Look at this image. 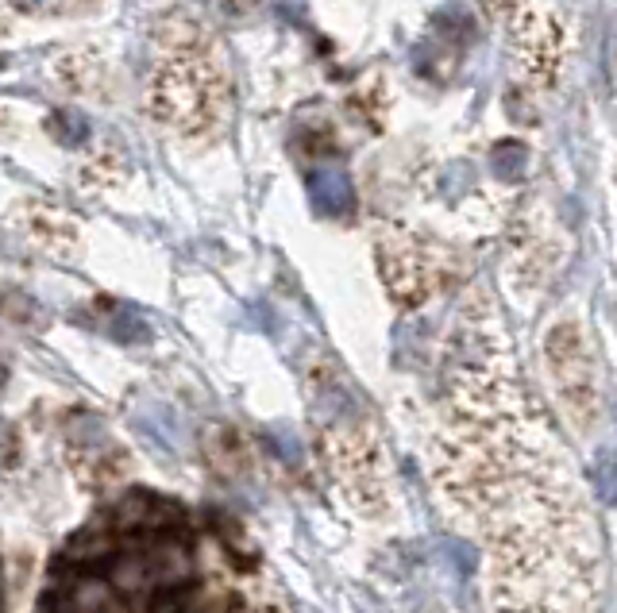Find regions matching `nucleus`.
Segmentation results:
<instances>
[{"label": "nucleus", "mask_w": 617, "mask_h": 613, "mask_svg": "<svg viewBox=\"0 0 617 613\" xmlns=\"http://www.w3.org/2000/svg\"><path fill=\"white\" fill-rule=\"evenodd\" d=\"M378 263H382V278L390 286V294L402 305H417L429 301L440 286H448L456 278V251L436 247L432 240H382L378 247Z\"/></svg>", "instance_id": "f03ea898"}, {"label": "nucleus", "mask_w": 617, "mask_h": 613, "mask_svg": "<svg viewBox=\"0 0 617 613\" xmlns=\"http://www.w3.org/2000/svg\"><path fill=\"white\" fill-rule=\"evenodd\" d=\"M598 490H602V498L617 502V459L614 455L598 459Z\"/></svg>", "instance_id": "9b49d317"}, {"label": "nucleus", "mask_w": 617, "mask_h": 613, "mask_svg": "<svg viewBox=\"0 0 617 613\" xmlns=\"http://www.w3.org/2000/svg\"><path fill=\"white\" fill-rule=\"evenodd\" d=\"M31 313H35V301L27 294H20V290H4V294H0V317L27 320Z\"/></svg>", "instance_id": "9d476101"}, {"label": "nucleus", "mask_w": 617, "mask_h": 613, "mask_svg": "<svg viewBox=\"0 0 617 613\" xmlns=\"http://www.w3.org/2000/svg\"><path fill=\"white\" fill-rule=\"evenodd\" d=\"M58 78L74 93H97V81H105V62L93 51H70L58 58Z\"/></svg>", "instance_id": "39448f33"}, {"label": "nucleus", "mask_w": 617, "mask_h": 613, "mask_svg": "<svg viewBox=\"0 0 617 613\" xmlns=\"http://www.w3.org/2000/svg\"><path fill=\"white\" fill-rule=\"evenodd\" d=\"M147 105L166 128L186 139H213L228 116V78L213 51L189 58H162L147 85Z\"/></svg>", "instance_id": "f257e3e1"}, {"label": "nucleus", "mask_w": 617, "mask_h": 613, "mask_svg": "<svg viewBox=\"0 0 617 613\" xmlns=\"http://www.w3.org/2000/svg\"><path fill=\"white\" fill-rule=\"evenodd\" d=\"M81 178H85V186H101V189L124 186L128 182V159L116 147H101L93 159L81 166Z\"/></svg>", "instance_id": "423d86ee"}, {"label": "nucleus", "mask_w": 617, "mask_h": 613, "mask_svg": "<svg viewBox=\"0 0 617 613\" xmlns=\"http://www.w3.org/2000/svg\"><path fill=\"white\" fill-rule=\"evenodd\" d=\"M8 132H16V128H12V120H8L4 112H0V135H8Z\"/></svg>", "instance_id": "ddd939ff"}, {"label": "nucleus", "mask_w": 617, "mask_h": 613, "mask_svg": "<svg viewBox=\"0 0 617 613\" xmlns=\"http://www.w3.org/2000/svg\"><path fill=\"white\" fill-rule=\"evenodd\" d=\"M47 132L62 143V147H78L89 139V120L81 112H70V108H58L51 120H47Z\"/></svg>", "instance_id": "1a4fd4ad"}, {"label": "nucleus", "mask_w": 617, "mask_h": 613, "mask_svg": "<svg viewBox=\"0 0 617 613\" xmlns=\"http://www.w3.org/2000/svg\"><path fill=\"white\" fill-rule=\"evenodd\" d=\"M4 31H8V24H4V20H0V39H4Z\"/></svg>", "instance_id": "4468645a"}, {"label": "nucleus", "mask_w": 617, "mask_h": 613, "mask_svg": "<svg viewBox=\"0 0 617 613\" xmlns=\"http://www.w3.org/2000/svg\"><path fill=\"white\" fill-rule=\"evenodd\" d=\"M27 224H31L35 240L43 243V247H51V251H66V247H74V240H78V228L66 216L47 213V209H35V213L27 216Z\"/></svg>", "instance_id": "0eeeda50"}, {"label": "nucleus", "mask_w": 617, "mask_h": 613, "mask_svg": "<svg viewBox=\"0 0 617 613\" xmlns=\"http://www.w3.org/2000/svg\"><path fill=\"white\" fill-rule=\"evenodd\" d=\"M548 363L556 371V382L564 390L567 405L579 413V417H591L594 405H598V390H594V374H591V359L583 351V340L575 332V324H560L552 336H548Z\"/></svg>", "instance_id": "7ed1b4c3"}, {"label": "nucleus", "mask_w": 617, "mask_h": 613, "mask_svg": "<svg viewBox=\"0 0 617 613\" xmlns=\"http://www.w3.org/2000/svg\"><path fill=\"white\" fill-rule=\"evenodd\" d=\"M309 197H313V209L321 216H344L355 205L351 178L340 166H317L309 174Z\"/></svg>", "instance_id": "20e7f679"}, {"label": "nucleus", "mask_w": 617, "mask_h": 613, "mask_svg": "<svg viewBox=\"0 0 617 613\" xmlns=\"http://www.w3.org/2000/svg\"><path fill=\"white\" fill-rule=\"evenodd\" d=\"M490 170L502 178V182H521L525 178V170H529V151H525V143H498L494 151H490Z\"/></svg>", "instance_id": "6e6552de"}, {"label": "nucleus", "mask_w": 617, "mask_h": 613, "mask_svg": "<svg viewBox=\"0 0 617 613\" xmlns=\"http://www.w3.org/2000/svg\"><path fill=\"white\" fill-rule=\"evenodd\" d=\"M101 0H62L58 4V12H93Z\"/></svg>", "instance_id": "f8f14e48"}]
</instances>
